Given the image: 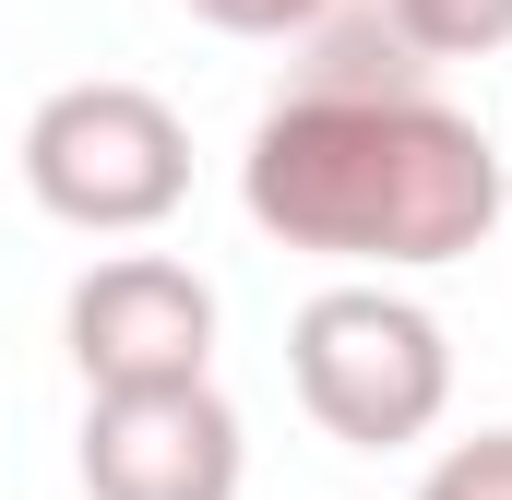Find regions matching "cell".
<instances>
[{"instance_id":"obj_2","label":"cell","mask_w":512,"mask_h":500,"mask_svg":"<svg viewBox=\"0 0 512 500\" xmlns=\"http://www.w3.org/2000/svg\"><path fill=\"white\" fill-rule=\"evenodd\" d=\"M286 381H298V405H310L346 453H405V441H429L441 405H453V334H441L405 286L346 274V286H322V298L286 322Z\"/></svg>"},{"instance_id":"obj_1","label":"cell","mask_w":512,"mask_h":500,"mask_svg":"<svg viewBox=\"0 0 512 500\" xmlns=\"http://www.w3.org/2000/svg\"><path fill=\"white\" fill-rule=\"evenodd\" d=\"M239 203H251L262 239L322 250V262L382 286V274L465 262L512 215V167L429 84H405V96H298L286 84L251 120Z\"/></svg>"},{"instance_id":"obj_5","label":"cell","mask_w":512,"mask_h":500,"mask_svg":"<svg viewBox=\"0 0 512 500\" xmlns=\"http://www.w3.org/2000/svg\"><path fill=\"white\" fill-rule=\"evenodd\" d=\"M84 500H239L251 429L215 381L179 393H84Z\"/></svg>"},{"instance_id":"obj_4","label":"cell","mask_w":512,"mask_h":500,"mask_svg":"<svg viewBox=\"0 0 512 500\" xmlns=\"http://www.w3.org/2000/svg\"><path fill=\"white\" fill-rule=\"evenodd\" d=\"M60 334L84 393H179V381H215V286L167 250H108L60 298Z\"/></svg>"},{"instance_id":"obj_6","label":"cell","mask_w":512,"mask_h":500,"mask_svg":"<svg viewBox=\"0 0 512 500\" xmlns=\"http://www.w3.org/2000/svg\"><path fill=\"white\" fill-rule=\"evenodd\" d=\"M382 24L417 60H489V48H512V0H382Z\"/></svg>"},{"instance_id":"obj_7","label":"cell","mask_w":512,"mask_h":500,"mask_svg":"<svg viewBox=\"0 0 512 500\" xmlns=\"http://www.w3.org/2000/svg\"><path fill=\"white\" fill-rule=\"evenodd\" d=\"M405 500H512V429H477V441H441L429 477Z\"/></svg>"},{"instance_id":"obj_3","label":"cell","mask_w":512,"mask_h":500,"mask_svg":"<svg viewBox=\"0 0 512 500\" xmlns=\"http://www.w3.org/2000/svg\"><path fill=\"white\" fill-rule=\"evenodd\" d=\"M24 191H36V215H60L84 239H143L191 203V131L155 84H120V72L60 84L24 120Z\"/></svg>"},{"instance_id":"obj_8","label":"cell","mask_w":512,"mask_h":500,"mask_svg":"<svg viewBox=\"0 0 512 500\" xmlns=\"http://www.w3.org/2000/svg\"><path fill=\"white\" fill-rule=\"evenodd\" d=\"M191 12H203L215 36H310L334 0H191Z\"/></svg>"}]
</instances>
